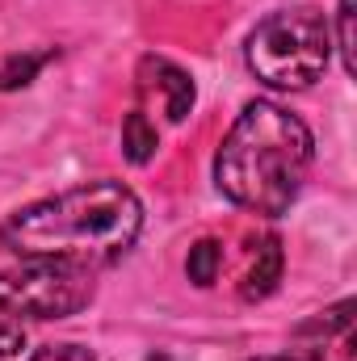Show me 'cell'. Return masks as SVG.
Wrapping results in <instances>:
<instances>
[{
	"label": "cell",
	"instance_id": "obj_1",
	"mask_svg": "<svg viewBox=\"0 0 357 361\" xmlns=\"http://www.w3.org/2000/svg\"><path fill=\"white\" fill-rule=\"evenodd\" d=\"M143 231V202L122 180H89L21 206L4 219L0 244L21 261L55 265H114L122 261Z\"/></svg>",
	"mask_w": 357,
	"mask_h": 361
},
{
	"label": "cell",
	"instance_id": "obj_2",
	"mask_svg": "<svg viewBox=\"0 0 357 361\" xmlns=\"http://www.w3.org/2000/svg\"><path fill=\"white\" fill-rule=\"evenodd\" d=\"M311 156L315 139L303 126V118L273 101H253L231 122L214 156V185L240 210L277 219L294 206L311 173Z\"/></svg>",
	"mask_w": 357,
	"mask_h": 361
},
{
	"label": "cell",
	"instance_id": "obj_3",
	"mask_svg": "<svg viewBox=\"0 0 357 361\" xmlns=\"http://www.w3.org/2000/svg\"><path fill=\"white\" fill-rule=\"evenodd\" d=\"M248 72L269 89H311L332 59V30L320 8H282L244 42Z\"/></svg>",
	"mask_w": 357,
	"mask_h": 361
},
{
	"label": "cell",
	"instance_id": "obj_4",
	"mask_svg": "<svg viewBox=\"0 0 357 361\" xmlns=\"http://www.w3.org/2000/svg\"><path fill=\"white\" fill-rule=\"evenodd\" d=\"M97 294L92 269L30 261L21 269H0V315L4 319H68L85 311Z\"/></svg>",
	"mask_w": 357,
	"mask_h": 361
},
{
	"label": "cell",
	"instance_id": "obj_5",
	"mask_svg": "<svg viewBox=\"0 0 357 361\" xmlns=\"http://www.w3.org/2000/svg\"><path fill=\"white\" fill-rule=\"evenodd\" d=\"M135 80H139L143 101H156L169 122H185L189 118V109H193V80H189V72H181L177 63L147 55L139 63V76Z\"/></svg>",
	"mask_w": 357,
	"mask_h": 361
},
{
	"label": "cell",
	"instance_id": "obj_6",
	"mask_svg": "<svg viewBox=\"0 0 357 361\" xmlns=\"http://www.w3.org/2000/svg\"><path fill=\"white\" fill-rule=\"evenodd\" d=\"M294 345L307 353L311 361H324V357H353V302L345 298L341 307L307 319L298 332H294Z\"/></svg>",
	"mask_w": 357,
	"mask_h": 361
},
{
	"label": "cell",
	"instance_id": "obj_7",
	"mask_svg": "<svg viewBox=\"0 0 357 361\" xmlns=\"http://www.w3.org/2000/svg\"><path fill=\"white\" fill-rule=\"evenodd\" d=\"M277 281H282V240H277V235H265V240L257 244L253 269L244 273L240 294H244L248 302H257V298H269V294H273Z\"/></svg>",
	"mask_w": 357,
	"mask_h": 361
},
{
	"label": "cell",
	"instance_id": "obj_8",
	"mask_svg": "<svg viewBox=\"0 0 357 361\" xmlns=\"http://www.w3.org/2000/svg\"><path fill=\"white\" fill-rule=\"evenodd\" d=\"M156 147H160L156 122H152L143 109L126 114V122H122V152H126V160H131V164H147V160L156 156Z\"/></svg>",
	"mask_w": 357,
	"mask_h": 361
},
{
	"label": "cell",
	"instance_id": "obj_9",
	"mask_svg": "<svg viewBox=\"0 0 357 361\" xmlns=\"http://www.w3.org/2000/svg\"><path fill=\"white\" fill-rule=\"evenodd\" d=\"M219 265H223V248H219L214 240H198V244L189 248L185 273H189L193 286H210V281L219 277Z\"/></svg>",
	"mask_w": 357,
	"mask_h": 361
},
{
	"label": "cell",
	"instance_id": "obj_10",
	"mask_svg": "<svg viewBox=\"0 0 357 361\" xmlns=\"http://www.w3.org/2000/svg\"><path fill=\"white\" fill-rule=\"evenodd\" d=\"M337 25H341V42H337V51H341V59H345V72L353 76V72H357V55H353V0H341V8H337Z\"/></svg>",
	"mask_w": 357,
	"mask_h": 361
},
{
	"label": "cell",
	"instance_id": "obj_11",
	"mask_svg": "<svg viewBox=\"0 0 357 361\" xmlns=\"http://www.w3.org/2000/svg\"><path fill=\"white\" fill-rule=\"evenodd\" d=\"M30 361H97L85 349V345H47V349H38Z\"/></svg>",
	"mask_w": 357,
	"mask_h": 361
},
{
	"label": "cell",
	"instance_id": "obj_12",
	"mask_svg": "<svg viewBox=\"0 0 357 361\" xmlns=\"http://www.w3.org/2000/svg\"><path fill=\"white\" fill-rule=\"evenodd\" d=\"M21 349H25V332H21V324L0 315V357H17Z\"/></svg>",
	"mask_w": 357,
	"mask_h": 361
},
{
	"label": "cell",
	"instance_id": "obj_13",
	"mask_svg": "<svg viewBox=\"0 0 357 361\" xmlns=\"http://www.w3.org/2000/svg\"><path fill=\"white\" fill-rule=\"evenodd\" d=\"M253 361H294V357H253Z\"/></svg>",
	"mask_w": 357,
	"mask_h": 361
}]
</instances>
